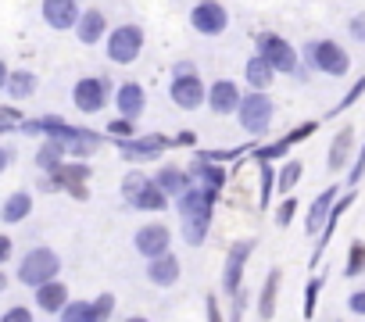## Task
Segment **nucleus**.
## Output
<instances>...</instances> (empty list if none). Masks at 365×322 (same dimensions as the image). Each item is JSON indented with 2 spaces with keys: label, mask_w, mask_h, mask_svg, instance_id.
Returning <instances> with one entry per match:
<instances>
[{
  "label": "nucleus",
  "mask_w": 365,
  "mask_h": 322,
  "mask_svg": "<svg viewBox=\"0 0 365 322\" xmlns=\"http://www.w3.org/2000/svg\"><path fill=\"white\" fill-rule=\"evenodd\" d=\"M319 290H322V276H315L308 286H304V318L315 315V304H319Z\"/></svg>",
  "instance_id": "nucleus-37"
},
{
  "label": "nucleus",
  "mask_w": 365,
  "mask_h": 322,
  "mask_svg": "<svg viewBox=\"0 0 365 322\" xmlns=\"http://www.w3.org/2000/svg\"><path fill=\"white\" fill-rule=\"evenodd\" d=\"M294 212H297V201H294V197H287V201H283V204L276 208V222H279V226H290Z\"/></svg>",
  "instance_id": "nucleus-42"
},
{
  "label": "nucleus",
  "mask_w": 365,
  "mask_h": 322,
  "mask_svg": "<svg viewBox=\"0 0 365 322\" xmlns=\"http://www.w3.org/2000/svg\"><path fill=\"white\" fill-rule=\"evenodd\" d=\"M168 244H172V237H168V229H165L161 222L143 226V229L136 233V251H140L143 258H150V261H158V258L172 254V251H168Z\"/></svg>",
  "instance_id": "nucleus-10"
},
{
  "label": "nucleus",
  "mask_w": 365,
  "mask_h": 322,
  "mask_svg": "<svg viewBox=\"0 0 365 322\" xmlns=\"http://www.w3.org/2000/svg\"><path fill=\"white\" fill-rule=\"evenodd\" d=\"M336 190H340V187H326V190L319 194V201L312 204L308 222H304V229H308V233L326 229V222H329V215H333V208H336Z\"/></svg>",
  "instance_id": "nucleus-19"
},
{
  "label": "nucleus",
  "mask_w": 365,
  "mask_h": 322,
  "mask_svg": "<svg viewBox=\"0 0 365 322\" xmlns=\"http://www.w3.org/2000/svg\"><path fill=\"white\" fill-rule=\"evenodd\" d=\"M279 269H272L269 276H265V286H262V294H258V318L262 322H269L272 318V311H276V294H279Z\"/></svg>",
  "instance_id": "nucleus-28"
},
{
  "label": "nucleus",
  "mask_w": 365,
  "mask_h": 322,
  "mask_svg": "<svg viewBox=\"0 0 365 322\" xmlns=\"http://www.w3.org/2000/svg\"><path fill=\"white\" fill-rule=\"evenodd\" d=\"M237 115H240V125H244L247 133H258V136H262V133L272 125V100H269L265 93H247Z\"/></svg>",
  "instance_id": "nucleus-5"
},
{
  "label": "nucleus",
  "mask_w": 365,
  "mask_h": 322,
  "mask_svg": "<svg viewBox=\"0 0 365 322\" xmlns=\"http://www.w3.org/2000/svg\"><path fill=\"white\" fill-rule=\"evenodd\" d=\"M205 304H208V322H222V315H219V301H215V297H208Z\"/></svg>",
  "instance_id": "nucleus-47"
},
{
  "label": "nucleus",
  "mask_w": 365,
  "mask_h": 322,
  "mask_svg": "<svg viewBox=\"0 0 365 322\" xmlns=\"http://www.w3.org/2000/svg\"><path fill=\"white\" fill-rule=\"evenodd\" d=\"M190 22H194V29H197L201 36H219V33H226V26H230V11H226L222 4H215V0H205V4L194 8Z\"/></svg>",
  "instance_id": "nucleus-7"
},
{
  "label": "nucleus",
  "mask_w": 365,
  "mask_h": 322,
  "mask_svg": "<svg viewBox=\"0 0 365 322\" xmlns=\"http://www.w3.org/2000/svg\"><path fill=\"white\" fill-rule=\"evenodd\" d=\"M129 204L140 208V212H165V208H168V194H165L158 183H150V187H147L136 201H129Z\"/></svg>",
  "instance_id": "nucleus-31"
},
{
  "label": "nucleus",
  "mask_w": 365,
  "mask_h": 322,
  "mask_svg": "<svg viewBox=\"0 0 365 322\" xmlns=\"http://www.w3.org/2000/svg\"><path fill=\"white\" fill-rule=\"evenodd\" d=\"M351 147H354V129H340V133L333 136V143H329V161H326L329 172H340V169H344Z\"/></svg>",
  "instance_id": "nucleus-26"
},
{
  "label": "nucleus",
  "mask_w": 365,
  "mask_h": 322,
  "mask_svg": "<svg viewBox=\"0 0 365 322\" xmlns=\"http://www.w3.org/2000/svg\"><path fill=\"white\" fill-rule=\"evenodd\" d=\"M190 176H194V180H201V187H205V190H212L215 197H219V190L226 187V172H222L219 165H212V157H205V154H197V157H194Z\"/></svg>",
  "instance_id": "nucleus-18"
},
{
  "label": "nucleus",
  "mask_w": 365,
  "mask_h": 322,
  "mask_svg": "<svg viewBox=\"0 0 365 322\" xmlns=\"http://www.w3.org/2000/svg\"><path fill=\"white\" fill-rule=\"evenodd\" d=\"M0 322H33V311L29 308H8Z\"/></svg>",
  "instance_id": "nucleus-43"
},
{
  "label": "nucleus",
  "mask_w": 365,
  "mask_h": 322,
  "mask_svg": "<svg viewBox=\"0 0 365 322\" xmlns=\"http://www.w3.org/2000/svg\"><path fill=\"white\" fill-rule=\"evenodd\" d=\"M154 183L168 194V197H182V194H187L190 190V172H182V169H175V165H165L158 176H154Z\"/></svg>",
  "instance_id": "nucleus-22"
},
{
  "label": "nucleus",
  "mask_w": 365,
  "mask_h": 322,
  "mask_svg": "<svg viewBox=\"0 0 365 322\" xmlns=\"http://www.w3.org/2000/svg\"><path fill=\"white\" fill-rule=\"evenodd\" d=\"M125 322H147V318H143V315H133V318H125Z\"/></svg>",
  "instance_id": "nucleus-49"
},
{
  "label": "nucleus",
  "mask_w": 365,
  "mask_h": 322,
  "mask_svg": "<svg viewBox=\"0 0 365 322\" xmlns=\"http://www.w3.org/2000/svg\"><path fill=\"white\" fill-rule=\"evenodd\" d=\"M104 26H108V19H104L97 8H90V11H83V19H79V26H76V36H79L83 43H97V40L104 36Z\"/></svg>",
  "instance_id": "nucleus-27"
},
{
  "label": "nucleus",
  "mask_w": 365,
  "mask_h": 322,
  "mask_svg": "<svg viewBox=\"0 0 365 322\" xmlns=\"http://www.w3.org/2000/svg\"><path fill=\"white\" fill-rule=\"evenodd\" d=\"M97 147H101V136L90 133V129H83V133L68 143V154H76V157H90V154H97Z\"/></svg>",
  "instance_id": "nucleus-34"
},
{
  "label": "nucleus",
  "mask_w": 365,
  "mask_h": 322,
  "mask_svg": "<svg viewBox=\"0 0 365 322\" xmlns=\"http://www.w3.org/2000/svg\"><path fill=\"white\" fill-rule=\"evenodd\" d=\"M61 322H101L97 318V304L93 301H72L61 311Z\"/></svg>",
  "instance_id": "nucleus-32"
},
{
  "label": "nucleus",
  "mask_w": 365,
  "mask_h": 322,
  "mask_svg": "<svg viewBox=\"0 0 365 322\" xmlns=\"http://www.w3.org/2000/svg\"><path fill=\"white\" fill-rule=\"evenodd\" d=\"M244 76H247V83L255 86V93H265V90L272 86V79H276V68H272L265 58H258V54H255V58L247 61Z\"/></svg>",
  "instance_id": "nucleus-25"
},
{
  "label": "nucleus",
  "mask_w": 365,
  "mask_h": 322,
  "mask_svg": "<svg viewBox=\"0 0 365 322\" xmlns=\"http://www.w3.org/2000/svg\"><path fill=\"white\" fill-rule=\"evenodd\" d=\"M8 254H11V240L0 237V258H8Z\"/></svg>",
  "instance_id": "nucleus-48"
},
{
  "label": "nucleus",
  "mask_w": 365,
  "mask_h": 322,
  "mask_svg": "<svg viewBox=\"0 0 365 322\" xmlns=\"http://www.w3.org/2000/svg\"><path fill=\"white\" fill-rule=\"evenodd\" d=\"M4 93H8L11 100H26V97H33V93H36V76L26 72V68L11 72L8 83H4Z\"/></svg>",
  "instance_id": "nucleus-30"
},
{
  "label": "nucleus",
  "mask_w": 365,
  "mask_h": 322,
  "mask_svg": "<svg viewBox=\"0 0 365 322\" xmlns=\"http://www.w3.org/2000/svg\"><path fill=\"white\" fill-rule=\"evenodd\" d=\"M115 108H118V115H122L125 122H136V118L143 115V108H147L143 86H140V83H122L118 93H115Z\"/></svg>",
  "instance_id": "nucleus-11"
},
{
  "label": "nucleus",
  "mask_w": 365,
  "mask_h": 322,
  "mask_svg": "<svg viewBox=\"0 0 365 322\" xmlns=\"http://www.w3.org/2000/svg\"><path fill=\"white\" fill-rule=\"evenodd\" d=\"M361 93H365V79H358V83H354V86H351V90H347V93H344V100H340V104H336V108H333V115H340V111H344V108H351V104H354V100H358V97H361Z\"/></svg>",
  "instance_id": "nucleus-40"
},
{
  "label": "nucleus",
  "mask_w": 365,
  "mask_h": 322,
  "mask_svg": "<svg viewBox=\"0 0 365 322\" xmlns=\"http://www.w3.org/2000/svg\"><path fill=\"white\" fill-rule=\"evenodd\" d=\"M258 58H265L276 72H297V54H294V47L283 40V36H276V33H258Z\"/></svg>",
  "instance_id": "nucleus-4"
},
{
  "label": "nucleus",
  "mask_w": 365,
  "mask_h": 322,
  "mask_svg": "<svg viewBox=\"0 0 365 322\" xmlns=\"http://www.w3.org/2000/svg\"><path fill=\"white\" fill-rule=\"evenodd\" d=\"M72 100H76V108H79L83 115H93V111H101V108H104V100H108V83H104V79L86 76V79H79V83H76Z\"/></svg>",
  "instance_id": "nucleus-8"
},
{
  "label": "nucleus",
  "mask_w": 365,
  "mask_h": 322,
  "mask_svg": "<svg viewBox=\"0 0 365 322\" xmlns=\"http://www.w3.org/2000/svg\"><path fill=\"white\" fill-rule=\"evenodd\" d=\"M251 240H240V244H233L230 247V258H226V276H222V286L230 290V294H237L240 290V279H244V261H247V254H251Z\"/></svg>",
  "instance_id": "nucleus-16"
},
{
  "label": "nucleus",
  "mask_w": 365,
  "mask_h": 322,
  "mask_svg": "<svg viewBox=\"0 0 365 322\" xmlns=\"http://www.w3.org/2000/svg\"><path fill=\"white\" fill-rule=\"evenodd\" d=\"M361 176H365V147H361V154H358V161H354V169H351V187H354Z\"/></svg>",
  "instance_id": "nucleus-46"
},
{
  "label": "nucleus",
  "mask_w": 365,
  "mask_h": 322,
  "mask_svg": "<svg viewBox=\"0 0 365 322\" xmlns=\"http://www.w3.org/2000/svg\"><path fill=\"white\" fill-rule=\"evenodd\" d=\"M65 154H68V147L61 143V140H47L40 150H36V169H43V172H58L61 165H65Z\"/></svg>",
  "instance_id": "nucleus-24"
},
{
  "label": "nucleus",
  "mask_w": 365,
  "mask_h": 322,
  "mask_svg": "<svg viewBox=\"0 0 365 322\" xmlns=\"http://www.w3.org/2000/svg\"><path fill=\"white\" fill-rule=\"evenodd\" d=\"M54 180V187H65V190H72L79 201H86V180H90V165H65L51 176Z\"/></svg>",
  "instance_id": "nucleus-17"
},
{
  "label": "nucleus",
  "mask_w": 365,
  "mask_h": 322,
  "mask_svg": "<svg viewBox=\"0 0 365 322\" xmlns=\"http://www.w3.org/2000/svg\"><path fill=\"white\" fill-rule=\"evenodd\" d=\"M172 140H165V136H133V140H122L118 143V150L129 157V161H147V157H158L165 147H168Z\"/></svg>",
  "instance_id": "nucleus-15"
},
{
  "label": "nucleus",
  "mask_w": 365,
  "mask_h": 322,
  "mask_svg": "<svg viewBox=\"0 0 365 322\" xmlns=\"http://www.w3.org/2000/svg\"><path fill=\"white\" fill-rule=\"evenodd\" d=\"M93 304H97V318H101V322H108V318H111V311H115V294H101Z\"/></svg>",
  "instance_id": "nucleus-41"
},
{
  "label": "nucleus",
  "mask_w": 365,
  "mask_h": 322,
  "mask_svg": "<svg viewBox=\"0 0 365 322\" xmlns=\"http://www.w3.org/2000/svg\"><path fill=\"white\" fill-rule=\"evenodd\" d=\"M297 180H301V161H287V165L279 169V176H276V190H294L297 187Z\"/></svg>",
  "instance_id": "nucleus-35"
},
{
  "label": "nucleus",
  "mask_w": 365,
  "mask_h": 322,
  "mask_svg": "<svg viewBox=\"0 0 365 322\" xmlns=\"http://www.w3.org/2000/svg\"><path fill=\"white\" fill-rule=\"evenodd\" d=\"M347 308H351L354 315H365V290H358V294H351V297H347Z\"/></svg>",
  "instance_id": "nucleus-44"
},
{
  "label": "nucleus",
  "mask_w": 365,
  "mask_h": 322,
  "mask_svg": "<svg viewBox=\"0 0 365 322\" xmlns=\"http://www.w3.org/2000/svg\"><path fill=\"white\" fill-rule=\"evenodd\" d=\"M143 51V29L140 26H118L108 36V58L115 65H133Z\"/></svg>",
  "instance_id": "nucleus-2"
},
{
  "label": "nucleus",
  "mask_w": 365,
  "mask_h": 322,
  "mask_svg": "<svg viewBox=\"0 0 365 322\" xmlns=\"http://www.w3.org/2000/svg\"><path fill=\"white\" fill-rule=\"evenodd\" d=\"M58 272H61V258L51 251V247H36L22 258L19 265V279L26 286H47V283H58Z\"/></svg>",
  "instance_id": "nucleus-1"
},
{
  "label": "nucleus",
  "mask_w": 365,
  "mask_h": 322,
  "mask_svg": "<svg viewBox=\"0 0 365 322\" xmlns=\"http://www.w3.org/2000/svg\"><path fill=\"white\" fill-rule=\"evenodd\" d=\"M212 201H215L212 190H205V187H190L187 194L175 201V208H179L182 222H212Z\"/></svg>",
  "instance_id": "nucleus-6"
},
{
  "label": "nucleus",
  "mask_w": 365,
  "mask_h": 322,
  "mask_svg": "<svg viewBox=\"0 0 365 322\" xmlns=\"http://www.w3.org/2000/svg\"><path fill=\"white\" fill-rule=\"evenodd\" d=\"M240 104H244V97H240V90H237V83H230V79H219L212 90H208V108L215 111V115H230V111H240Z\"/></svg>",
  "instance_id": "nucleus-14"
},
{
  "label": "nucleus",
  "mask_w": 365,
  "mask_h": 322,
  "mask_svg": "<svg viewBox=\"0 0 365 322\" xmlns=\"http://www.w3.org/2000/svg\"><path fill=\"white\" fill-rule=\"evenodd\" d=\"M154 180L147 176V172H140V169H133V172H125V180H122V197L125 201H136L147 187H150Z\"/></svg>",
  "instance_id": "nucleus-33"
},
{
  "label": "nucleus",
  "mask_w": 365,
  "mask_h": 322,
  "mask_svg": "<svg viewBox=\"0 0 365 322\" xmlns=\"http://www.w3.org/2000/svg\"><path fill=\"white\" fill-rule=\"evenodd\" d=\"M272 187H276V176H272V169H269V165H262V197H258V208H265V204H269Z\"/></svg>",
  "instance_id": "nucleus-39"
},
{
  "label": "nucleus",
  "mask_w": 365,
  "mask_h": 322,
  "mask_svg": "<svg viewBox=\"0 0 365 322\" xmlns=\"http://www.w3.org/2000/svg\"><path fill=\"white\" fill-rule=\"evenodd\" d=\"M361 269H365V244L354 240V244H351V258H347V265H344V279H354Z\"/></svg>",
  "instance_id": "nucleus-36"
},
{
  "label": "nucleus",
  "mask_w": 365,
  "mask_h": 322,
  "mask_svg": "<svg viewBox=\"0 0 365 322\" xmlns=\"http://www.w3.org/2000/svg\"><path fill=\"white\" fill-rule=\"evenodd\" d=\"M351 36H354L358 43H365V15H354V19H351Z\"/></svg>",
  "instance_id": "nucleus-45"
},
{
  "label": "nucleus",
  "mask_w": 365,
  "mask_h": 322,
  "mask_svg": "<svg viewBox=\"0 0 365 322\" xmlns=\"http://www.w3.org/2000/svg\"><path fill=\"white\" fill-rule=\"evenodd\" d=\"M29 212H33V197H29V190H15L8 201H4V222L8 226H15V222H22V219H29Z\"/></svg>",
  "instance_id": "nucleus-29"
},
{
  "label": "nucleus",
  "mask_w": 365,
  "mask_h": 322,
  "mask_svg": "<svg viewBox=\"0 0 365 322\" xmlns=\"http://www.w3.org/2000/svg\"><path fill=\"white\" fill-rule=\"evenodd\" d=\"M40 11H43L47 26H54V29H76L79 19H83V11H79L76 0H47Z\"/></svg>",
  "instance_id": "nucleus-12"
},
{
  "label": "nucleus",
  "mask_w": 365,
  "mask_h": 322,
  "mask_svg": "<svg viewBox=\"0 0 365 322\" xmlns=\"http://www.w3.org/2000/svg\"><path fill=\"white\" fill-rule=\"evenodd\" d=\"M312 133H319V122H304V125H297L290 136H283V140H276V143H269V147H255V161H262V165H265V161H272V157H283L297 140H308Z\"/></svg>",
  "instance_id": "nucleus-13"
},
{
  "label": "nucleus",
  "mask_w": 365,
  "mask_h": 322,
  "mask_svg": "<svg viewBox=\"0 0 365 322\" xmlns=\"http://www.w3.org/2000/svg\"><path fill=\"white\" fill-rule=\"evenodd\" d=\"M308 65L319 68V72H326V76H347L351 58L344 54L340 43H333V40H319V43H308Z\"/></svg>",
  "instance_id": "nucleus-3"
},
{
  "label": "nucleus",
  "mask_w": 365,
  "mask_h": 322,
  "mask_svg": "<svg viewBox=\"0 0 365 322\" xmlns=\"http://www.w3.org/2000/svg\"><path fill=\"white\" fill-rule=\"evenodd\" d=\"M36 304L47 311V315H58V311H65L72 301H68V286L58 279V283H47V286H40L36 290Z\"/></svg>",
  "instance_id": "nucleus-21"
},
{
  "label": "nucleus",
  "mask_w": 365,
  "mask_h": 322,
  "mask_svg": "<svg viewBox=\"0 0 365 322\" xmlns=\"http://www.w3.org/2000/svg\"><path fill=\"white\" fill-rule=\"evenodd\" d=\"M172 100L182 108V111H197L205 100H208V90L201 83V76H187V79H172Z\"/></svg>",
  "instance_id": "nucleus-9"
},
{
  "label": "nucleus",
  "mask_w": 365,
  "mask_h": 322,
  "mask_svg": "<svg viewBox=\"0 0 365 322\" xmlns=\"http://www.w3.org/2000/svg\"><path fill=\"white\" fill-rule=\"evenodd\" d=\"M147 279H150L154 286H172V283L179 279V258H175V254H165V258L150 261V265H147Z\"/></svg>",
  "instance_id": "nucleus-23"
},
{
  "label": "nucleus",
  "mask_w": 365,
  "mask_h": 322,
  "mask_svg": "<svg viewBox=\"0 0 365 322\" xmlns=\"http://www.w3.org/2000/svg\"><path fill=\"white\" fill-rule=\"evenodd\" d=\"M354 204V190H347L344 194V201H336V208H333V215H329V222H326V229H322V237H319V244H315V251H312V269H315V261L322 258V251L329 247V240H333V233H336V222L344 219V212Z\"/></svg>",
  "instance_id": "nucleus-20"
},
{
  "label": "nucleus",
  "mask_w": 365,
  "mask_h": 322,
  "mask_svg": "<svg viewBox=\"0 0 365 322\" xmlns=\"http://www.w3.org/2000/svg\"><path fill=\"white\" fill-rule=\"evenodd\" d=\"M108 133L122 143V140H133L136 129H133V122H125V118H111V122H108Z\"/></svg>",
  "instance_id": "nucleus-38"
}]
</instances>
